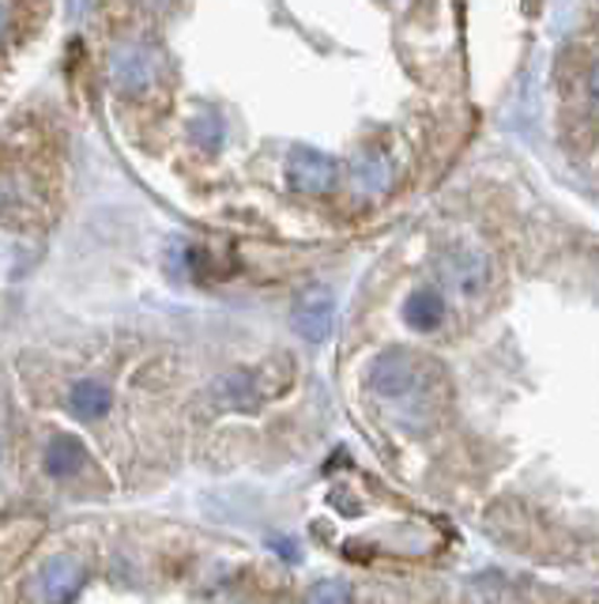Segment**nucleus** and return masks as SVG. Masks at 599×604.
<instances>
[{
    "label": "nucleus",
    "instance_id": "6e6552de",
    "mask_svg": "<svg viewBox=\"0 0 599 604\" xmlns=\"http://www.w3.org/2000/svg\"><path fill=\"white\" fill-rule=\"evenodd\" d=\"M69 405L80 420H99V416L110 412V389L99 386V382H80L76 389H72Z\"/></svg>",
    "mask_w": 599,
    "mask_h": 604
},
{
    "label": "nucleus",
    "instance_id": "dca6fc26",
    "mask_svg": "<svg viewBox=\"0 0 599 604\" xmlns=\"http://www.w3.org/2000/svg\"><path fill=\"white\" fill-rule=\"evenodd\" d=\"M392 4H404V0H392Z\"/></svg>",
    "mask_w": 599,
    "mask_h": 604
},
{
    "label": "nucleus",
    "instance_id": "1a4fd4ad",
    "mask_svg": "<svg viewBox=\"0 0 599 604\" xmlns=\"http://www.w3.org/2000/svg\"><path fill=\"white\" fill-rule=\"evenodd\" d=\"M215 393H219V401L230 408H249V405H257L252 401V397H257V378H252L249 370H234V375H227L219 386H215Z\"/></svg>",
    "mask_w": 599,
    "mask_h": 604
},
{
    "label": "nucleus",
    "instance_id": "39448f33",
    "mask_svg": "<svg viewBox=\"0 0 599 604\" xmlns=\"http://www.w3.org/2000/svg\"><path fill=\"white\" fill-rule=\"evenodd\" d=\"M80 582H83L80 563L69 560V555H58V560H50L39 571V585H34V593H39L42 601H69L80 593Z\"/></svg>",
    "mask_w": 599,
    "mask_h": 604
},
{
    "label": "nucleus",
    "instance_id": "4468645a",
    "mask_svg": "<svg viewBox=\"0 0 599 604\" xmlns=\"http://www.w3.org/2000/svg\"><path fill=\"white\" fill-rule=\"evenodd\" d=\"M592 99L599 102V69L592 72Z\"/></svg>",
    "mask_w": 599,
    "mask_h": 604
},
{
    "label": "nucleus",
    "instance_id": "20e7f679",
    "mask_svg": "<svg viewBox=\"0 0 599 604\" xmlns=\"http://www.w3.org/2000/svg\"><path fill=\"white\" fill-rule=\"evenodd\" d=\"M295 329L298 337L306 340H329L332 332V321H335V299L329 291H321V287H313V291H306L302 299L295 306Z\"/></svg>",
    "mask_w": 599,
    "mask_h": 604
},
{
    "label": "nucleus",
    "instance_id": "f03ea898",
    "mask_svg": "<svg viewBox=\"0 0 599 604\" xmlns=\"http://www.w3.org/2000/svg\"><path fill=\"white\" fill-rule=\"evenodd\" d=\"M110 76H114V88L125 91V95H144L158 76V53L140 42L117 45L114 58H110Z\"/></svg>",
    "mask_w": 599,
    "mask_h": 604
},
{
    "label": "nucleus",
    "instance_id": "9b49d317",
    "mask_svg": "<svg viewBox=\"0 0 599 604\" xmlns=\"http://www.w3.org/2000/svg\"><path fill=\"white\" fill-rule=\"evenodd\" d=\"M354 178H359L362 190H378V185H385V163L370 155V160H362L354 166Z\"/></svg>",
    "mask_w": 599,
    "mask_h": 604
},
{
    "label": "nucleus",
    "instance_id": "f257e3e1",
    "mask_svg": "<svg viewBox=\"0 0 599 604\" xmlns=\"http://www.w3.org/2000/svg\"><path fill=\"white\" fill-rule=\"evenodd\" d=\"M426 386V367L419 359L404 356V351H389L370 367V389L385 401H411L423 397Z\"/></svg>",
    "mask_w": 599,
    "mask_h": 604
},
{
    "label": "nucleus",
    "instance_id": "ddd939ff",
    "mask_svg": "<svg viewBox=\"0 0 599 604\" xmlns=\"http://www.w3.org/2000/svg\"><path fill=\"white\" fill-rule=\"evenodd\" d=\"M276 552H283V555H287V560H298V552H295V544H290V541H283V544H276Z\"/></svg>",
    "mask_w": 599,
    "mask_h": 604
},
{
    "label": "nucleus",
    "instance_id": "9d476101",
    "mask_svg": "<svg viewBox=\"0 0 599 604\" xmlns=\"http://www.w3.org/2000/svg\"><path fill=\"white\" fill-rule=\"evenodd\" d=\"M193 141L204 147V152H215L223 144V121L215 114H200L193 121Z\"/></svg>",
    "mask_w": 599,
    "mask_h": 604
},
{
    "label": "nucleus",
    "instance_id": "7ed1b4c3",
    "mask_svg": "<svg viewBox=\"0 0 599 604\" xmlns=\"http://www.w3.org/2000/svg\"><path fill=\"white\" fill-rule=\"evenodd\" d=\"M287 182L302 193H329L335 185V163L329 155L310 152V147H298L287 163Z\"/></svg>",
    "mask_w": 599,
    "mask_h": 604
},
{
    "label": "nucleus",
    "instance_id": "2eb2a0df",
    "mask_svg": "<svg viewBox=\"0 0 599 604\" xmlns=\"http://www.w3.org/2000/svg\"><path fill=\"white\" fill-rule=\"evenodd\" d=\"M4 27H8V8L0 4V34H4Z\"/></svg>",
    "mask_w": 599,
    "mask_h": 604
},
{
    "label": "nucleus",
    "instance_id": "423d86ee",
    "mask_svg": "<svg viewBox=\"0 0 599 604\" xmlns=\"http://www.w3.org/2000/svg\"><path fill=\"white\" fill-rule=\"evenodd\" d=\"M83 464V446L76 439H69V434H58V439L50 442V450H45V472L50 477H72Z\"/></svg>",
    "mask_w": 599,
    "mask_h": 604
},
{
    "label": "nucleus",
    "instance_id": "0eeeda50",
    "mask_svg": "<svg viewBox=\"0 0 599 604\" xmlns=\"http://www.w3.org/2000/svg\"><path fill=\"white\" fill-rule=\"evenodd\" d=\"M404 318H407L411 329H423V332L437 329V325H442V318H445L442 295H434V291H415V295L407 299Z\"/></svg>",
    "mask_w": 599,
    "mask_h": 604
},
{
    "label": "nucleus",
    "instance_id": "f8f14e48",
    "mask_svg": "<svg viewBox=\"0 0 599 604\" xmlns=\"http://www.w3.org/2000/svg\"><path fill=\"white\" fill-rule=\"evenodd\" d=\"M348 597H351V590L340 582H321L310 590V601H348Z\"/></svg>",
    "mask_w": 599,
    "mask_h": 604
}]
</instances>
